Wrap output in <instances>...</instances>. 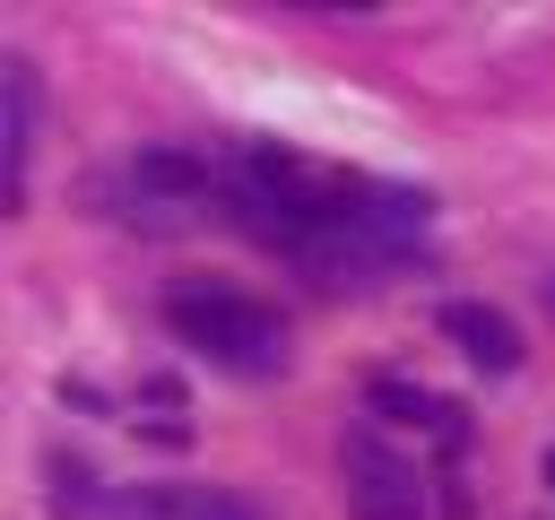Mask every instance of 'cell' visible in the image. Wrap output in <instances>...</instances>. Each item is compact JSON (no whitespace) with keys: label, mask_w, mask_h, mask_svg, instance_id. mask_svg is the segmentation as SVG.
<instances>
[{"label":"cell","mask_w":555,"mask_h":520,"mask_svg":"<svg viewBox=\"0 0 555 520\" xmlns=\"http://www.w3.org/2000/svg\"><path fill=\"white\" fill-rule=\"evenodd\" d=\"M442 338L477 364V373H520V321L503 312V303H477V295H460V303H442Z\"/></svg>","instance_id":"3"},{"label":"cell","mask_w":555,"mask_h":520,"mask_svg":"<svg viewBox=\"0 0 555 520\" xmlns=\"http://www.w3.org/2000/svg\"><path fill=\"white\" fill-rule=\"evenodd\" d=\"M373 407H382V416H399V425H425L442 451H460V442H468V416H460L451 399H434V390H408V381H373Z\"/></svg>","instance_id":"6"},{"label":"cell","mask_w":555,"mask_h":520,"mask_svg":"<svg viewBox=\"0 0 555 520\" xmlns=\"http://www.w3.org/2000/svg\"><path fill=\"white\" fill-rule=\"evenodd\" d=\"M338 477H347V511L356 520H425V477L408 459H390L373 433H347Z\"/></svg>","instance_id":"2"},{"label":"cell","mask_w":555,"mask_h":520,"mask_svg":"<svg viewBox=\"0 0 555 520\" xmlns=\"http://www.w3.org/2000/svg\"><path fill=\"white\" fill-rule=\"evenodd\" d=\"M52 511H95V468L87 459H52Z\"/></svg>","instance_id":"7"},{"label":"cell","mask_w":555,"mask_h":520,"mask_svg":"<svg viewBox=\"0 0 555 520\" xmlns=\"http://www.w3.org/2000/svg\"><path fill=\"white\" fill-rule=\"evenodd\" d=\"M113 520H260V511L225 485H139L113 503Z\"/></svg>","instance_id":"4"},{"label":"cell","mask_w":555,"mask_h":520,"mask_svg":"<svg viewBox=\"0 0 555 520\" xmlns=\"http://www.w3.org/2000/svg\"><path fill=\"white\" fill-rule=\"evenodd\" d=\"M546 485H555V451H546Z\"/></svg>","instance_id":"8"},{"label":"cell","mask_w":555,"mask_h":520,"mask_svg":"<svg viewBox=\"0 0 555 520\" xmlns=\"http://www.w3.org/2000/svg\"><path fill=\"white\" fill-rule=\"evenodd\" d=\"M0 95H9V199H26V165H35V61H0Z\"/></svg>","instance_id":"5"},{"label":"cell","mask_w":555,"mask_h":520,"mask_svg":"<svg viewBox=\"0 0 555 520\" xmlns=\"http://www.w3.org/2000/svg\"><path fill=\"white\" fill-rule=\"evenodd\" d=\"M165 321L208 355V364H225V373H286V321L269 312V303H251V295H234V286H182V295H165Z\"/></svg>","instance_id":"1"}]
</instances>
